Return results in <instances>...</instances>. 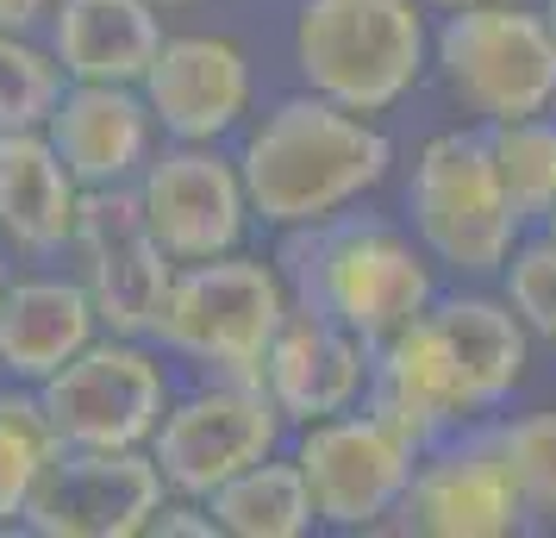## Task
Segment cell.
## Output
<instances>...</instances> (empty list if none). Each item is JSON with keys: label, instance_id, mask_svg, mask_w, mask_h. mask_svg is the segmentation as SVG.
Wrapping results in <instances>:
<instances>
[{"label": "cell", "instance_id": "7", "mask_svg": "<svg viewBox=\"0 0 556 538\" xmlns=\"http://www.w3.org/2000/svg\"><path fill=\"white\" fill-rule=\"evenodd\" d=\"M413 226L431 245V257L456 263L463 276H488L501 270L513 251L519 213L506 207L494 157H488V132H444L419 151L413 170Z\"/></svg>", "mask_w": 556, "mask_h": 538}, {"label": "cell", "instance_id": "9", "mask_svg": "<svg viewBox=\"0 0 556 538\" xmlns=\"http://www.w3.org/2000/svg\"><path fill=\"white\" fill-rule=\"evenodd\" d=\"M70 251H76V283L88 295L94 320H101V333L119 338L151 333L176 263L156 245V232L144 226V207L131 195V182L126 188H81Z\"/></svg>", "mask_w": 556, "mask_h": 538}, {"label": "cell", "instance_id": "31", "mask_svg": "<svg viewBox=\"0 0 556 538\" xmlns=\"http://www.w3.org/2000/svg\"><path fill=\"white\" fill-rule=\"evenodd\" d=\"M151 7H194V0H151Z\"/></svg>", "mask_w": 556, "mask_h": 538}, {"label": "cell", "instance_id": "27", "mask_svg": "<svg viewBox=\"0 0 556 538\" xmlns=\"http://www.w3.org/2000/svg\"><path fill=\"white\" fill-rule=\"evenodd\" d=\"M506 295H513V313L526 320L531 333H544L556 345V238L544 245H526L506 270Z\"/></svg>", "mask_w": 556, "mask_h": 538}, {"label": "cell", "instance_id": "8", "mask_svg": "<svg viewBox=\"0 0 556 538\" xmlns=\"http://www.w3.org/2000/svg\"><path fill=\"white\" fill-rule=\"evenodd\" d=\"M281 408L269 401V388L256 376H219L213 388L188 395L176 408H163L151 433V463L163 488L181 495V501H206L213 488L251 470L256 458H269L281 438Z\"/></svg>", "mask_w": 556, "mask_h": 538}, {"label": "cell", "instance_id": "22", "mask_svg": "<svg viewBox=\"0 0 556 538\" xmlns=\"http://www.w3.org/2000/svg\"><path fill=\"white\" fill-rule=\"evenodd\" d=\"M206 513H213V533H238V538H301L313 526V501H306V483L294 463L256 458L251 470H238L206 495Z\"/></svg>", "mask_w": 556, "mask_h": 538}, {"label": "cell", "instance_id": "13", "mask_svg": "<svg viewBox=\"0 0 556 538\" xmlns=\"http://www.w3.org/2000/svg\"><path fill=\"white\" fill-rule=\"evenodd\" d=\"M138 95H144L151 120L176 145H213L251 107V63H244V51L231 38L181 32V38H163L156 45Z\"/></svg>", "mask_w": 556, "mask_h": 538}, {"label": "cell", "instance_id": "32", "mask_svg": "<svg viewBox=\"0 0 556 538\" xmlns=\"http://www.w3.org/2000/svg\"><path fill=\"white\" fill-rule=\"evenodd\" d=\"M544 26H551V38H556V0H551V20H544Z\"/></svg>", "mask_w": 556, "mask_h": 538}, {"label": "cell", "instance_id": "19", "mask_svg": "<svg viewBox=\"0 0 556 538\" xmlns=\"http://www.w3.org/2000/svg\"><path fill=\"white\" fill-rule=\"evenodd\" d=\"M76 207L81 182L45 132H0V245H13L20 257L70 251Z\"/></svg>", "mask_w": 556, "mask_h": 538}, {"label": "cell", "instance_id": "18", "mask_svg": "<svg viewBox=\"0 0 556 538\" xmlns=\"http://www.w3.org/2000/svg\"><path fill=\"white\" fill-rule=\"evenodd\" d=\"M101 320L88 308L76 276H26L0 283V376L20 388H38L76 358Z\"/></svg>", "mask_w": 556, "mask_h": 538}, {"label": "cell", "instance_id": "16", "mask_svg": "<svg viewBox=\"0 0 556 538\" xmlns=\"http://www.w3.org/2000/svg\"><path fill=\"white\" fill-rule=\"evenodd\" d=\"M45 138L70 163L81 188H126L151 163V107L138 88L119 82H63L56 107L45 113Z\"/></svg>", "mask_w": 556, "mask_h": 538}, {"label": "cell", "instance_id": "21", "mask_svg": "<svg viewBox=\"0 0 556 538\" xmlns=\"http://www.w3.org/2000/svg\"><path fill=\"white\" fill-rule=\"evenodd\" d=\"M438 333L451 345L456 370H463V388H469V408H494L513 395L519 370H526V326L519 313L501 308V301H481V295H456L444 308H431Z\"/></svg>", "mask_w": 556, "mask_h": 538}, {"label": "cell", "instance_id": "1", "mask_svg": "<svg viewBox=\"0 0 556 538\" xmlns=\"http://www.w3.org/2000/svg\"><path fill=\"white\" fill-rule=\"evenodd\" d=\"M388 163H394V145L363 113L326 95H294L251 132L238 176L263 226L294 232L344 213L356 195H369L388 176Z\"/></svg>", "mask_w": 556, "mask_h": 538}, {"label": "cell", "instance_id": "3", "mask_svg": "<svg viewBox=\"0 0 556 538\" xmlns=\"http://www.w3.org/2000/svg\"><path fill=\"white\" fill-rule=\"evenodd\" d=\"M288 320V288L263 257L226 251L201 263H176L151 333L163 351L201 363L213 376H256L276 326Z\"/></svg>", "mask_w": 556, "mask_h": 538}, {"label": "cell", "instance_id": "14", "mask_svg": "<svg viewBox=\"0 0 556 538\" xmlns=\"http://www.w3.org/2000/svg\"><path fill=\"white\" fill-rule=\"evenodd\" d=\"M394 513H401L394 520L401 533H426V538H506V533H519V520H526L519 488H513V476H506V463L488 433L444 451L426 470H413Z\"/></svg>", "mask_w": 556, "mask_h": 538}, {"label": "cell", "instance_id": "15", "mask_svg": "<svg viewBox=\"0 0 556 538\" xmlns=\"http://www.w3.org/2000/svg\"><path fill=\"white\" fill-rule=\"evenodd\" d=\"M256 383L269 388L281 420L313 426L326 413H344L369 388V345L344 333L338 320H326V313L288 308V320L276 326L269 351L256 363Z\"/></svg>", "mask_w": 556, "mask_h": 538}, {"label": "cell", "instance_id": "2", "mask_svg": "<svg viewBox=\"0 0 556 538\" xmlns=\"http://www.w3.org/2000/svg\"><path fill=\"white\" fill-rule=\"evenodd\" d=\"M281 263L294 276V301L338 320L369 351L431 308V270L413 257L401 232L381 226V220L331 213V220L294 226Z\"/></svg>", "mask_w": 556, "mask_h": 538}, {"label": "cell", "instance_id": "20", "mask_svg": "<svg viewBox=\"0 0 556 538\" xmlns=\"http://www.w3.org/2000/svg\"><path fill=\"white\" fill-rule=\"evenodd\" d=\"M51 57L63 82H119L138 88L163 45L151 0H51Z\"/></svg>", "mask_w": 556, "mask_h": 538}, {"label": "cell", "instance_id": "4", "mask_svg": "<svg viewBox=\"0 0 556 538\" xmlns=\"http://www.w3.org/2000/svg\"><path fill=\"white\" fill-rule=\"evenodd\" d=\"M294 63L306 95L381 113L426 70V20L413 0H306L294 20Z\"/></svg>", "mask_w": 556, "mask_h": 538}, {"label": "cell", "instance_id": "29", "mask_svg": "<svg viewBox=\"0 0 556 538\" xmlns=\"http://www.w3.org/2000/svg\"><path fill=\"white\" fill-rule=\"evenodd\" d=\"M51 13V0H0V32H31Z\"/></svg>", "mask_w": 556, "mask_h": 538}, {"label": "cell", "instance_id": "34", "mask_svg": "<svg viewBox=\"0 0 556 538\" xmlns=\"http://www.w3.org/2000/svg\"><path fill=\"white\" fill-rule=\"evenodd\" d=\"M0 283H7V276H0Z\"/></svg>", "mask_w": 556, "mask_h": 538}, {"label": "cell", "instance_id": "23", "mask_svg": "<svg viewBox=\"0 0 556 538\" xmlns=\"http://www.w3.org/2000/svg\"><path fill=\"white\" fill-rule=\"evenodd\" d=\"M488 157H494L501 195L519 213V226L556 207V126H544L538 113L531 120H494Z\"/></svg>", "mask_w": 556, "mask_h": 538}, {"label": "cell", "instance_id": "25", "mask_svg": "<svg viewBox=\"0 0 556 538\" xmlns=\"http://www.w3.org/2000/svg\"><path fill=\"white\" fill-rule=\"evenodd\" d=\"M63 95L51 45H31V32H0V132H31Z\"/></svg>", "mask_w": 556, "mask_h": 538}, {"label": "cell", "instance_id": "28", "mask_svg": "<svg viewBox=\"0 0 556 538\" xmlns=\"http://www.w3.org/2000/svg\"><path fill=\"white\" fill-rule=\"evenodd\" d=\"M144 533H156V538H176V533L213 538V513H194L188 501H163V508L151 513V526H144Z\"/></svg>", "mask_w": 556, "mask_h": 538}, {"label": "cell", "instance_id": "30", "mask_svg": "<svg viewBox=\"0 0 556 538\" xmlns=\"http://www.w3.org/2000/svg\"><path fill=\"white\" fill-rule=\"evenodd\" d=\"M426 7H476V0H426Z\"/></svg>", "mask_w": 556, "mask_h": 538}, {"label": "cell", "instance_id": "17", "mask_svg": "<svg viewBox=\"0 0 556 538\" xmlns=\"http://www.w3.org/2000/svg\"><path fill=\"white\" fill-rule=\"evenodd\" d=\"M369 413H381L413 445H426L451 420L476 413L469 408V388H463V370H456L451 345H444L431 313L406 320L394 338L376 345V358H369Z\"/></svg>", "mask_w": 556, "mask_h": 538}, {"label": "cell", "instance_id": "12", "mask_svg": "<svg viewBox=\"0 0 556 538\" xmlns=\"http://www.w3.org/2000/svg\"><path fill=\"white\" fill-rule=\"evenodd\" d=\"M131 195L144 207V226L169 263H201V257H226L244 245L251 226V201H244V176L238 163L213 151V145H176V151L151 157Z\"/></svg>", "mask_w": 556, "mask_h": 538}, {"label": "cell", "instance_id": "33", "mask_svg": "<svg viewBox=\"0 0 556 538\" xmlns=\"http://www.w3.org/2000/svg\"><path fill=\"white\" fill-rule=\"evenodd\" d=\"M544 220H551V238H556V207H551V213H544Z\"/></svg>", "mask_w": 556, "mask_h": 538}, {"label": "cell", "instance_id": "24", "mask_svg": "<svg viewBox=\"0 0 556 538\" xmlns=\"http://www.w3.org/2000/svg\"><path fill=\"white\" fill-rule=\"evenodd\" d=\"M51 451H56V433L45 420V408H38V395L13 383L0 395V526L20 520V508H26L38 470L51 463Z\"/></svg>", "mask_w": 556, "mask_h": 538}, {"label": "cell", "instance_id": "5", "mask_svg": "<svg viewBox=\"0 0 556 538\" xmlns=\"http://www.w3.org/2000/svg\"><path fill=\"white\" fill-rule=\"evenodd\" d=\"M438 70L469 113L494 120H531L556 101V38L538 13L476 0L451 7V26L438 32Z\"/></svg>", "mask_w": 556, "mask_h": 538}, {"label": "cell", "instance_id": "11", "mask_svg": "<svg viewBox=\"0 0 556 538\" xmlns=\"http://www.w3.org/2000/svg\"><path fill=\"white\" fill-rule=\"evenodd\" d=\"M419 445L394 433L381 413H326L313 420L294 451V470L306 483L313 520L326 526H376L381 513H394L406 476H413Z\"/></svg>", "mask_w": 556, "mask_h": 538}, {"label": "cell", "instance_id": "6", "mask_svg": "<svg viewBox=\"0 0 556 538\" xmlns=\"http://www.w3.org/2000/svg\"><path fill=\"white\" fill-rule=\"evenodd\" d=\"M38 408L51 420L56 445H94V451H131L151 445L156 420L169 408V383L163 363L119 333H94L76 358L63 363L56 376L31 388Z\"/></svg>", "mask_w": 556, "mask_h": 538}, {"label": "cell", "instance_id": "26", "mask_svg": "<svg viewBox=\"0 0 556 538\" xmlns=\"http://www.w3.org/2000/svg\"><path fill=\"white\" fill-rule=\"evenodd\" d=\"M494 451H501L506 476L519 488L526 513H556V413H531L513 426H494Z\"/></svg>", "mask_w": 556, "mask_h": 538}, {"label": "cell", "instance_id": "10", "mask_svg": "<svg viewBox=\"0 0 556 538\" xmlns=\"http://www.w3.org/2000/svg\"><path fill=\"white\" fill-rule=\"evenodd\" d=\"M163 476L144 445L94 451V445H56L38 470L20 526L38 538H138L163 508Z\"/></svg>", "mask_w": 556, "mask_h": 538}]
</instances>
